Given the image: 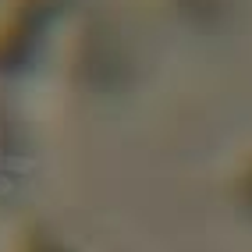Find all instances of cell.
Instances as JSON below:
<instances>
[{"mask_svg": "<svg viewBox=\"0 0 252 252\" xmlns=\"http://www.w3.org/2000/svg\"><path fill=\"white\" fill-rule=\"evenodd\" d=\"M249 195H252V178H249Z\"/></svg>", "mask_w": 252, "mask_h": 252, "instance_id": "obj_2", "label": "cell"}, {"mask_svg": "<svg viewBox=\"0 0 252 252\" xmlns=\"http://www.w3.org/2000/svg\"><path fill=\"white\" fill-rule=\"evenodd\" d=\"M36 252H57V249H54V245H39Z\"/></svg>", "mask_w": 252, "mask_h": 252, "instance_id": "obj_1", "label": "cell"}]
</instances>
